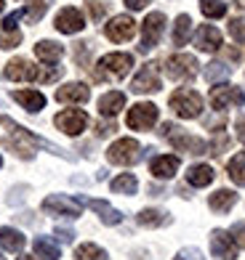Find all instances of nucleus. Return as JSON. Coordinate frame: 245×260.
<instances>
[{
	"mask_svg": "<svg viewBox=\"0 0 245 260\" xmlns=\"http://www.w3.org/2000/svg\"><path fill=\"white\" fill-rule=\"evenodd\" d=\"M115 130H118V127H115V122H101V125L96 127V133H99V136H110V133H115Z\"/></svg>",
	"mask_w": 245,
	"mask_h": 260,
	"instance_id": "nucleus-43",
	"label": "nucleus"
},
{
	"mask_svg": "<svg viewBox=\"0 0 245 260\" xmlns=\"http://www.w3.org/2000/svg\"><path fill=\"white\" fill-rule=\"evenodd\" d=\"M80 202H83V205H88L93 212H99L101 223H107V226H118V223L123 220L120 210H115L110 202H104V199H80Z\"/></svg>",
	"mask_w": 245,
	"mask_h": 260,
	"instance_id": "nucleus-19",
	"label": "nucleus"
},
{
	"mask_svg": "<svg viewBox=\"0 0 245 260\" xmlns=\"http://www.w3.org/2000/svg\"><path fill=\"white\" fill-rule=\"evenodd\" d=\"M237 138L245 144V117H240V120H237Z\"/></svg>",
	"mask_w": 245,
	"mask_h": 260,
	"instance_id": "nucleus-45",
	"label": "nucleus"
},
{
	"mask_svg": "<svg viewBox=\"0 0 245 260\" xmlns=\"http://www.w3.org/2000/svg\"><path fill=\"white\" fill-rule=\"evenodd\" d=\"M110 188L115 194H136V188H139V181H136V175H131V173H123V175H118L112 183H110Z\"/></svg>",
	"mask_w": 245,
	"mask_h": 260,
	"instance_id": "nucleus-30",
	"label": "nucleus"
},
{
	"mask_svg": "<svg viewBox=\"0 0 245 260\" xmlns=\"http://www.w3.org/2000/svg\"><path fill=\"white\" fill-rule=\"evenodd\" d=\"M21 16H24L21 11H14V14H8L6 21H3V29H16V21H19Z\"/></svg>",
	"mask_w": 245,
	"mask_h": 260,
	"instance_id": "nucleus-41",
	"label": "nucleus"
},
{
	"mask_svg": "<svg viewBox=\"0 0 245 260\" xmlns=\"http://www.w3.org/2000/svg\"><path fill=\"white\" fill-rule=\"evenodd\" d=\"M19 260H35V257H30V255H21Z\"/></svg>",
	"mask_w": 245,
	"mask_h": 260,
	"instance_id": "nucleus-46",
	"label": "nucleus"
},
{
	"mask_svg": "<svg viewBox=\"0 0 245 260\" xmlns=\"http://www.w3.org/2000/svg\"><path fill=\"white\" fill-rule=\"evenodd\" d=\"M86 6H88V14H91V19H93V21H99L104 14H107V6H110V3H104V0H88Z\"/></svg>",
	"mask_w": 245,
	"mask_h": 260,
	"instance_id": "nucleus-37",
	"label": "nucleus"
},
{
	"mask_svg": "<svg viewBox=\"0 0 245 260\" xmlns=\"http://www.w3.org/2000/svg\"><path fill=\"white\" fill-rule=\"evenodd\" d=\"M131 90L133 93H157L160 90V75H157V64H144L142 69L136 72L133 82H131Z\"/></svg>",
	"mask_w": 245,
	"mask_h": 260,
	"instance_id": "nucleus-14",
	"label": "nucleus"
},
{
	"mask_svg": "<svg viewBox=\"0 0 245 260\" xmlns=\"http://www.w3.org/2000/svg\"><path fill=\"white\" fill-rule=\"evenodd\" d=\"M211 252L219 260H235L237 257V242H235V236L227 234V231H221V229H216L211 234Z\"/></svg>",
	"mask_w": 245,
	"mask_h": 260,
	"instance_id": "nucleus-15",
	"label": "nucleus"
},
{
	"mask_svg": "<svg viewBox=\"0 0 245 260\" xmlns=\"http://www.w3.org/2000/svg\"><path fill=\"white\" fill-rule=\"evenodd\" d=\"M75 260H107V252H104L99 244L86 242L75 250Z\"/></svg>",
	"mask_w": 245,
	"mask_h": 260,
	"instance_id": "nucleus-31",
	"label": "nucleus"
},
{
	"mask_svg": "<svg viewBox=\"0 0 245 260\" xmlns=\"http://www.w3.org/2000/svg\"><path fill=\"white\" fill-rule=\"evenodd\" d=\"M6 80H14V82H32V80H40V82H51L59 77V69H48V72H40V67H35L27 58H11L3 69Z\"/></svg>",
	"mask_w": 245,
	"mask_h": 260,
	"instance_id": "nucleus-1",
	"label": "nucleus"
},
{
	"mask_svg": "<svg viewBox=\"0 0 245 260\" xmlns=\"http://www.w3.org/2000/svg\"><path fill=\"white\" fill-rule=\"evenodd\" d=\"M211 104L213 109H229V106H242L245 104V93L235 85H216L211 90Z\"/></svg>",
	"mask_w": 245,
	"mask_h": 260,
	"instance_id": "nucleus-13",
	"label": "nucleus"
},
{
	"mask_svg": "<svg viewBox=\"0 0 245 260\" xmlns=\"http://www.w3.org/2000/svg\"><path fill=\"white\" fill-rule=\"evenodd\" d=\"M195 45L205 53H216L221 48V32L213 24H203L200 29L195 32Z\"/></svg>",
	"mask_w": 245,
	"mask_h": 260,
	"instance_id": "nucleus-18",
	"label": "nucleus"
},
{
	"mask_svg": "<svg viewBox=\"0 0 245 260\" xmlns=\"http://www.w3.org/2000/svg\"><path fill=\"white\" fill-rule=\"evenodd\" d=\"M229 35L237 43H245V19H232L229 21Z\"/></svg>",
	"mask_w": 245,
	"mask_h": 260,
	"instance_id": "nucleus-38",
	"label": "nucleus"
},
{
	"mask_svg": "<svg viewBox=\"0 0 245 260\" xmlns=\"http://www.w3.org/2000/svg\"><path fill=\"white\" fill-rule=\"evenodd\" d=\"M229 72H232V69H229L227 64L211 61V64L203 69V77H205L208 82H221V80H227V77H229Z\"/></svg>",
	"mask_w": 245,
	"mask_h": 260,
	"instance_id": "nucleus-33",
	"label": "nucleus"
},
{
	"mask_svg": "<svg viewBox=\"0 0 245 260\" xmlns=\"http://www.w3.org/2000/svg\"><path fill=\"white\" fill-rule=\"evenodd\" d=\"M179 170V157H173V154H162V157H155L152 165H149V173L155 175V178L160 181H166V178H173Z\"/></svg>",
	"mask_w": 245,
	"mask_h": 260,
	"instance_id": "nucleus-20",
	"label": "nucleus"
},
{
	"mask_svg": "<svg viewBox=\"0 0 245 260\" xmlns=\"http://www.w3.org/2000/svg\"><path fill=\"white\" fill-rule=\"evenodd\" d=\"M133 67V56L131 53H107V56H101V61H99V69H96V77L104 80V77H115V80H120L128 75V69Z\"/></svg>",
	"mask_w": 245,
	"mask_h": 260,
	"instance_id": "nucleus-6",
	"label": "nucleus"
},
{
	"mask_svg": "<svg viewBox=\"0 0 245 260\" xmlns=\"http://www.w3.org/2000/svg\"><path fill=\"white\" fill-rule=\"evenodd\" d=\"M32 250H35V255L43 257V260H59L62 257L59 244H56L53 239H48V236H38V239L32 242Z\"/></svg>",
	"mask_w": 245,
	"mask_h": 260,
	"instance_id": "nucleus-28",
	"label": "nucleus"
},
{
	"mask_svg": "<svg viewBox=\"0 0 245 260\" xmlns=\"http://www.w3.org/2000/svg\"><path fill=\"white\" fill-rule=\"evenodd\" d=\"M0 260H3V257H0Z\"/></svg>",
	"mask_w": 245,
	"mask_h": 260,
	"instance_id": "nucleus-49",
	"label": "nucleus"
},
{
	"mask_svg": "<svg viewBox=\"0 0 245 260\" xmlns=\"http://www.w3.org/2000/svg\"><path fill=\"white\" fill-rule=\"evenodd\" d=\"M160 133L166 136V138L171 141V146L179 149V151H186V154H208V144H205L203 138L184 133V130H181L179 125H173V122H166Z\"/></svg>",
	"mask_w": 245,
	"mask_h": 260,
	"instance_id": "nucleus-2",
	"label": "nucleus"
},
{
	"mask_svg": "<svg viewBox=\"0 0 245 260\" xmlns=\"http://www.w3.org/2000/svg\"><path fill=\"white\" fill-rule=\"evenodd\" d=\"M0 125L3 127H8L11 133H14L19 141H24V144H30L32 149L38 146V149H48L51 154H56V157H64V159H69V154H64V149H59L56 144H51V141H45V138H40V136H35V133H30L27 127H21V125H16L11 117H6V114H0Z\"/></svg>",
	"mask_w": 245,
	"mask_h": 260,
	"instance_id": "nucleus-4",
	"label": "nucleus"
},
{
	"mask_svg": "<svg viewBox=\"0 0 245 260\" xmlns=\"http://www.w3.org/2000/svg\"><path fill=\"white\" fill-rule=\"evenodd\" d=\"M48 6H51V0H32V6L24 11V16H27L30 24H38V21L43 19V14L48 11Z\"/></svg>",
	"mask_w": 245,
	"mask_h": 260,
	"instance_id": "nucleus-35",
	"label": "nucleus"
},
{
	"mask_svg": "<svg viewBox=\"0 0 245 260\" xmlns=\"http://www.w3.org/2000/svg\"><path fill=\"white\" fill-rule=\"evenodd\" d=\"M56 29H59L62 35H75V32H80L86 27V19H83V14H80L77 8H72V6H67V8H62L59 14H56Z\"/></svg>",
	"mask_w": 245,
	"mask_h": 260,
	"instance_id": "nucleus-16",
	"label": "nucleus"
},
{
	"mask_svg": "<svg viewBox=\"0 0 245 260\" xmlns=\"http://www.w3.org/2000/svg\"><path fill=\"white\" fill-rule=\"evenodd\" d=\"M189 35H192V19L186 14L176 16V24H173V45H186Z\"/></svg>",
	"mask_w": 245,
	"mask_h": 260,
	"instance_id": "nucleus-29",
	"label": "nucleus"
},
{
	"mask_svg": "<svg viewBox=\"0 0 245 260\" xmlns=\"http://www.w3.org/2000/svg\"><path fill=\"white\" fill-rule=\"evenodd\" d=\"M166 72H168L171 80L186 82V80H192L197 75V58L189 56V53H176L166 61Z\"/></svg>",
	"mask_w": 245,
	"mask_h": 260,
	"instance_id": "nucleus-9",
	"label": "nucleus"
},
{
	"mask_svg": "<svg viewBox=\"0 0 245 260\" xmlns=\"http://www.w3.org/2000/svg\"><path fill=\"white\" fill-rule=\"evenodd\" d=\"M56 236H59L64 244H69V242L75 239V231H69V229H62V226H59V229H56Z\"/></svg>",
	"mask_w": 245,
	"mask_h": 260,
	"instance_id": "nucleus-42",
	"label": "nucleus"
},
{
	"mask_svg": "<svg viewBox=\"0 0 245 260\" xmlns=\"http://www.w3.org/2000/svg\"><path fill=\"white\" fill-rule=\"evenodd\" d=\"M24 244H27V239H24V234H21V231L8 229V226L0 229V247H3V250L21 252V250H24Z\"/></svg>",
	"mask_w": 245,
	"mask_h": 260,
	"instance_id": "nucleus-25",
	"label": "nucleus"
},
{
	"mask_svg": "<svg viewBox=\"0 0 245 260\" xmlns=\"http://www.w3.org/2000/svg\"><path fill=\"white\" fill-rule=\"evenodd\" d=\"M200 11L208 19H221L227 14V3L224 0H200Z\"/></svg>",
	"mask_w": 245,
	"mask_h": 260,
	"instance_id": "nucleus-34",
	"label": "nucleus"
},
{
	"mask_svg": "<svg viewBox=\"0 0 245 260\" xmlns=\"http://www.w3.org/2000/svg\"><path fill=\"white\" fill-rule=\"evenodd\" d=\"M213 178H216V173H213L211 165H192V168L186 170V181H189L192 186H197V188L213 183Z\"/></svg>",
	"mask_w": 245,
	"mask_h": 260,
	"instance_id": "nucleus-26",
	"label": "nucleus"
},
{
	"mask_svg": "<svg viewBox=\"0 0 245 260\" xmlns=\"http://www.w3.org/2000/svg\"><path fill=\"white\" fill-rule=\"evenodd\" d=\"M232 236H235V242H237L240 247H245V220H240V223H235V226H232Z\"/></svg>",
	"mask_w": 245,
	"mask_h": 260,
	"instance_id": "nucleus-40",
	"label": "nucleus"
},
{
	"mask_svg": "<svg viewBox=\"0 0 245 260\" xmlns=\"http://www.w3.org/2000/svg\"><path fill=\"white\" fill-rule=\"evenodd\" d=\"M88 122H91V117L83 109H64L53 117V125L67 136H80L88 127Z\"/></svg>",
	"mask_w": 245,
	"mask_h": 260,
	"instance_id": "nucleus-10",
	"label": "nucleus"
},
{
	"mask_svg": "<svg viewBox=\"0 0 245 260\" xmlns=\"http://www.w3.org/2000/svg\"><path fill=\"white\" fill-rule=\"evenodd\" d=\"M43 210L48 215H64V218H77L83 212V202L80 199H69L62 194H51L43 199Z\"/></svg>",
	"mask_w": 245,
	"mask_h": 260,
	"instance_id": "nucleus-11",
	"label": "nucleus"
},
{
	"mask_svg": "<svg viewBox=\"0 0 245 260\" xmlns=\"http://www.w3.org/2000/svg\"><path fill=\"white\" fill-rule=\"evenodd\" d=\"M19 43H21L19 29H3L0 27V48H16Z\"/></svg>",
	"mask_w": 245,
	"mask_h": 260,
	"instance_id": "nucleus-36",
	"label": "nucleus"
},
{
	"mask_svg": "<svg viewBox=\"0 0 245 260\" xmlns=\"http://www.w3.org/2000/svg\"><path fill=\"white\" fill-rule=\"evenodd\" d=\"M0 165H3V159H0Z\"/></svg>",
	"mask_w": 245,
	"mask_h": 260,
	"instance_id": "nucleus-48",
	"label": "nucleus"
},
{
	"mask_svg": "<svg viewBox=\"0 0 245 260\" xmlns=\"http://www.w3.org/2000/svg\"><path fill=\"white\" fill-rule=\"evenodd\" d=\"M208 205H211L213 212H221V215H224V212H229L232 207L237 205V194H235V191H229V188H219V191L211 194Z\"/></svg>",
	"mask_w": 245,
	"mask_h": 260,
	"instance_id": "nucleus-24",
	"label": "nucleus"
},
{
	"mask_svg": "<svg viewBox=\"0 0 245 260\" xmlns=\"http://www.w3.org/2000/svg\"><path fill=\"white\" fill-rule=\"evenodd\" d=\"M104 35H107L112 43H128L136 35V21L128 14H120V16L110 19V24L104 27Z\"/></svg>",
	"mask_w": 245,
	"mask_h": 260,
	"instance_id": "nucleus-12",
	"label": "nucleus"
},
{
	"mask_svg": "<svg viewBox=\"0 0 245 260\" xmlns=\"http://www.w3.org/2000/svg\"><path fill=\"white\" fill-rule=\"evenodd\" d=\"M11 99H14L16 104H21L27 112H40L45 106V96L40 90H14V93H11Z\"/></svg>",
	"mask_w": 245,
	"mask_h": 260,
	"instance_id": "nucleus-22",
	"label": "nucleus"
},
{
	"mask_svg": "<svg viewBox=\"0 0 245 260\" xmlns=\"http://www.w3.org/2000/svg\"><path fill=\"white\" fill-rule=\"evenodd\" d=\"M35 56H38L43 64H59V58L64 56V48L53 40H40L35 45Z\"/></svg>",
	"mask_w": 245,
	"mask_h": 260,
	"instance_id": "nucleus-23",
	"label": "nucleus"
},
{
	"mask_svg": "<svg viewBox=\"0 0 245 260\" xmlns=\"http://www.w3.org/2000/svg\"><path fill=\"white\" fill-rule=\"evenodd\" d=\"M173 260H205L200 250H195V247H184V250L173 257Z\"/></svg>",
	"mask_w": 245,
	"mask_h": 260,
	"instance_id": "nucleus-39",
	"label": "nucleus"
},
{
	"mask_svg": "<svg viewBox=\"0 0 245 260\" xmlns=\"http://www.w3.org/2000/svg\"><path fill=\"white\" fill-rule=\"evenodd\" d=\"M162 32H166V14L152 11V14L144 19V24H142V45H139V51H142V53L152 51L155 45L160 43Z\"/></svg>",
	"mask_w": 245,
	"mask_h": 260,
	"instance_id": "nucleus-7",
	"label": "nucleus"
},
{
	"mask_svg": "<svg viewBox=\"0 0 245 260\" xmlns=\"http://www.w3.org/2000/svg\"><path fill=\"white\" fill-rule=\"evenodd\" d=\"M227 173H229V178L235 181L237 186H245V154L232 157L229 165H227Z\"/></svg>",
	"mask_w": 245,
	"mask_h": 260,
	"instance_id": "nucleus-32",
	"label": "nucleus"
},
{
	"mask_svg": "<svg viewBox=\"0 0 245 260\" xmlns=\"http://www.w3.org/2000/svg\"><path fill=\"white\" fill-rule=\"evenodd\" d=\"M157 117H160V109L155 104H149V101H142V104H136L128 109V127L131 130H149L155 122H157Z\"/></svg>",
	"mask_w": 245,
	"mask_h": 260,
	"instance_id": "nucleus-8",
	"label": "nucleus"
},
{
	"mask_svg": "<svg viewBox=\"0 0 245 260\" xmlns=\"http://www.w3.org/2000/svg\"><path fill=\"white\" fill-rule=\"evenodd\" d=\"M139 220V226H147V229H160V226H168L171 218H168V212H162V210H152V207H147L142 210L136 215Z\"/></svg>",
	"mask_w": 245,
	"mask_h": 260,
	"instance_id": "nucleus-27",
	"label": "nucleus"
},
{
	"mask_svg": "<svg viewBox=\"0 0 245 260\" xmlns=\"http://www.w3.org/2000/svg\"><path fill=\"white\" fill-rule=\"evenodd\" d=\"M125 6L131 8V11H142V8L149 6V0H125Z\"/></svg>",
	"mask_w": 245,
	"mask_h": 260,
	"instance_id": "nucleus-44",
	"label": "nucleus"
},
{
	"mask_svg": "<svg viewBox=\"0 0 245 260\" xmlns=\"http://www.w3.org/2000/svg\"><path fill=\"white\" fill-rule=\"evenodd\" d=\"M171 109L176 112L181 120H195V117L203 114V96L200 93H195L189 88H179L176 93H171Z\"/></svg>",
	"mask_w": 245,
	"mask_h": 260,
	"instance_id": "nucleus-3",
	"label": "nucleus"
},
{
	"mask_svg": "<svg viewBox=\"0 0 245 260\" xmlns=\"http://www.w3.org/2000/svg\"><path fill=\"white\" fill-rule=\"evenodd\" d=\"M3 6H6V3H3V0H0V11H3Z\"/></svg>",
	"mask_w": 245,
	"mask_h": 260,
	"instance_id": "nucleus-47",
	"label": "nucleus"
},
{
	"mask_svg": "<svg viewBox=\"0 0 245 260\" xmlns=\"http://www.w3.org/2000/svg\"><path fill=\"white\" fill-rule=\"evenodd\" d=\"M107 159L112 165H123V168H128V165H136L139 159H142V146H139L136 138H118L115 144L107 149Z\"/></svg>",
	"mask_w": 245,
	"mask_h": 260,
	"instance_id": "nucleus-5",
	"label": "nucleus"
},
{
	"mask_svg": "<svg viewBox=\"0 0 245 260\" xmlns=\"http://www.w3.org/2000/svg\"><path fill=\"white\" fill-rule=\"evenodd\" d=\"M123 106H125V93L110 90V93H104V96L99 99V114L101 117H115Z\"/></svg>",
	"mask_w": 245,
	"mask_h": 260,
	"instance_id": "nucleus-21",
	"label": "nucleus"
},
{
	"mask_svg": "<svg viewBox=\"0 0 245 260\" xmlns=\"http://www.w3.org/2000/svg\"><path fill=\"white\" fill-rule=\"evenodd\" d=\"M91 99V90L86 82H67L56 90V101L62 104H86Z\"/></svg>",
	"mask_w": 245,
	"mask_h": 260,
	"instance_id": "nucleus-17",
	"label": "nucleus"
}]
</instances>
